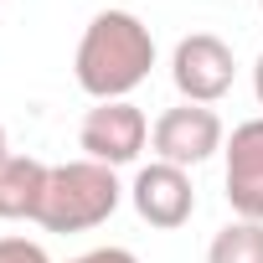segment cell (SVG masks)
I'll return each instance as SVG.
<instances>
[{
	"label": "cell",
	"mask_w": 263,
	"mask_h": 263,
	"mask_svg": "<svg viewBox=\"0 0 263 263\" xmlns=\"http://www.w3.org/2000/svg\"><path fill=\"white\" fill-rule=\"evenodd\" d=\"M258 6H263V0H258Z\"/></svg>",
	"instance_id": "5bb4252c"
},
{
	"label": "cell",
	"mask_w": 263,
	"mask_h": 263,
	"mask_svg": "<svg viewBox=\"0 0 263 263\" xmlns=\"http://www.w3.org/2000/svg\"><path fill=\"white\" fill-rule=\"evenodd\" d=\"M67 263H140V258L129 253V248H88V253H78Z\"/></svg>",
	"instance_id": "8fae6325"
},
{
	"label": "cell",
	"mask_w": 263,
	"mask_h": 263,
	"mask_svg": "<svg viewBox=\"0 0 263 263\" xmlns=\"http://www.w3.org/2000/svg\"><path fill=\"white\" fill-rule=\"evenodd\" d=\"M232 78H237V62H232V47L222 36L191 31V36L176 42V52H171V83H176L181 103H206L212 108L217 98H227Z\"/></svg>",
	"instance_id": "3957f363"
},
{
	"label": "cell",
	"mask_w": 263,
	"mask_h": 263,
	"mask_svg": "<svg viewBox=\"0 0 263 263\" xmlns=\"http://www.w3.org/2000/svg\"><path fill=\"white\" fill-rule=\"evenodd\" d=\"M206 263H263V222H242V217H232V222L212 237Z\"/></svg>",
	"instance_id": "9c48e42d"
},
{
	"label": "cell",
	"mask_w": 263,
	"mask_h": 263,
	"mask_svg": "<svg viewBox=\"0 0 263 263\" xmlns=\"http://www.w3.org/2000/svg\"><path fill=\"white\" fill-rule=\"evenodd\" d=\"M47 171L52 165H42L31 155H6L0 160V222H36Z\"/></svg>",
	"instance_id": "ba28073f"
},
{
	"label": "cell",
	"mask_w": 263,
	"mask_h": 263,
	"mask_svg": "<svg viewBox=\"0 0 263 263\" xmlns=\"http://www.w3.org/2000/svg\"><path fill=\"white\" fill-rule=\"evenodd\" d=\"M11 155V140H6V124H0V160Z\"/></svg>",
	"instance_id": "4fadbf2b"
},
{
	"label": "cell",
	"mask_w": 263,
	"mask_h": 263,
	"mask_svg": "<svg viewBox=\"0 0 263 263\" xmlns=\"http://www.w3.org/2000/svg\"><path fill=\"white\" fill-rule=\"evenodd\" d=\"M78 145L88 160L98 165H129V160H140V150L150 145V119L145 108H135L129 98H114V103H93L78 124Z\"/></svg>",
	"instance_id": "277c9868"
},
{
	"label": "cell",
	"mask_w": 263,
	"mask_h": 263,
	"mask_svg": "<svg viewBox=\"0 0 263 263\" xmlns=\"http://www.w3.org/2000/svg\"><path fill=\"white\" fill-rule=\"evenodd\" d=\"M129 201H135V212H140L150 227H160V232L186 227V222H191V212H196L191 171L165 165V160H150V165H140L135 186H129Z\"/></svg>",
	"instance_id": "8992f818"
},
{
	"label": "cell",
	"mask_w": 263,
	"mask_h": 263,
	"mask_svg": "<svg viewBox=\"0 0 263 263\" xmlns=\"http://www.w3.org/2000/svg\"><path fill=\"white\" fill-rule=\"evenodd\" d=\"M124 201V186L114 176V165L98 160H62L47 171V191H42V212L36 227L47 232H88L98 222H108Z\"/></svg>",
	"instance_id": "7a4b0ae2"
},
{
	"label": "cell",
	"mask_w": 263,
	"mask_h": 263,
	"mask_svg": "<svg viewBox=\"0 0 263 263\" xmlns=\"http://www.w3.org/2000/svg\"><path fill=\"white\" fill-rule=\"evenodd\" d=\"M222 160H227V206H232V217L263 222V114L242 119L227 135Z\"/></svg>",
	"instance_id": "52a82bcc"
},
{
	"label": "cell",
	"mask_w": 263,
	"mask_h": 263,
	"mask_svg": "<svg viewBox=\"0 0 263 263\" xmlns=\"http://www.w3.org/2000/svg\"><path fill=\"white\" fill-rule=\"evenodd\" d=\"M253 98H258V108H263V52H258V62H253Z\"/></svg>",
	"instance_id": "7c38bea8"
},
{
	"label": "cell",
	"mask_w": 263,
	"mask_h": 263,
	"mask_svg": "<svg viewBox=\"0 0 263 263\" xmlns=\"http://www.w3.org/2000/svg\"><path fill=\"white\" fill-rule=\"evenodd\" d=\"M155 67V36L135 11H98L78 42V88L93 103L129 98Z\"/></svg>",
	"instance_id": "6da1fadb"
},
{
	"label": "cell",
	"mask_w": 263,
	"mask_h": 263,
	"mask_svg": "<svg viewBox=\"0 0 263 263\" xmlns=\"http://www.w3.org/2000/svg\"><path fill=\"white\" fill-rule=\"evenodd\" d=\"M0 263H52V258L31 237H0Z\"/></svg>",
	"instance_id": "30bf717a"
},
{
	"label": "cell",
	"mask_w": 263,
	"mask_h": 263,
	"mask_svg": "<svg viewBox=\"0 0 263 263\" xmlns=\"http://www.w3.org/2000/svg\"><path fill=\"white\" fill-rule=\"evenodd\" d=\"M150 145H155V160L191 171V165L212 160L227 145V129H222L217 108H206V103H176V108H165L150 124Z\"/></svg>",
	"instance_id": "5b68a950"
}]
</instances>
